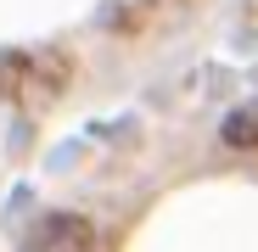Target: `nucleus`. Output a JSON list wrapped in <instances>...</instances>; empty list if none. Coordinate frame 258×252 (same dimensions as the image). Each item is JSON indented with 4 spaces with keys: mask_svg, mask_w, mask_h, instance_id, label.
<instances>
[{
    "mask_svg": "<svg viewBox=\"0 0 258 252\" xmlns=\"http://www.w3.org/2000/svg\"><path fill=\"white\" fill-rule=\"evenodd\" d=\"M73 84V62L56 51H6L0 56V101L23 112H45Z\"/></svg>",
    "mask_w": 258,
    "mask_h": 252,
    "instance_id": "1",
    "label": "nucleus"
},
{
    "mask_svg": "<svg viewBox=\"0 0 258 252\" xmlns=\"http://www.w3.org/2000/svg\"><path fill=\"white\" fill-rule=\"evenodd\" d=\"M28 246L34 252H90L96 246V224L79 219V213H45L28 230Z\"/></svg>",
    "mask_w": 258,
    "mask_h": 252,
    "instance_id": "2",
    "label": "nucleus"
},
{
    "mask_svg": "<svg viewBox=\"0 0 258 252\" xmlns=\"http://www.w3.org/2000/svg\"><path fill=\"white\" fill-rule=\"evenodd\" d=\"M225 146H258V101H241L230 118H225Z\"/></svg>",
    "mask_w": 258,
    "mask_h": 252,
    "instance_id": "3",
    "label": "nucleus"
}]
</instances>
